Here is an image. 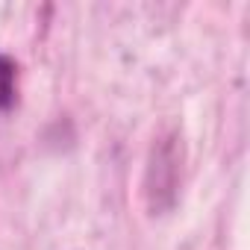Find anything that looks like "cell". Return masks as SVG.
Segmentation results:
<instances>
[{"mask_svg": "<svg viewBox=\"0 0 250 250\" xmlns=\"http://www.w3.org/2000/svg\"><path fill=\"white\" fill-rule=\"evenodd\" d=\"M18 100V68L9 56H0V112H9Z\"/></svg>", "mask_w": 250, "mask_h": 250, "instance_id": "cell-1", "label": "cell"}]
</instances>
